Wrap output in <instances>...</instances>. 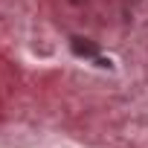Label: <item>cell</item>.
Returning <instances> with one entry per match:
<instances>
[{
  "label": "cell",
  "mask_w": 148,
  "mask_h": 148,
  "mask_svg": "<svg viewBox=\"0 0 148 148\" xmlns=\"http://www.w3.org/2000/svg\"><path fill=\"white\" fill-rule=\"evenodd\" d=\"M70 47H73V52L79 58H99V47L93 41H87V38H73Z\"/></svg>",
  "instance_id": "cell-1"
}]
</instances>
